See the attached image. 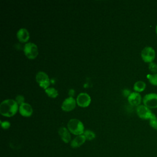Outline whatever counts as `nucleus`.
Segmentation results:
<instances>
[{"label": "nucleus", "mask_w": 157, "mask_h": 157, "mask_svg": "<svg viewBox=\"0 0 157 157\" xmlns=\"http://www.w3.org/2000/svg\"><path fill=\"white\" fill-rule=\"evenodd\" d=\"M155 30H156V34H157V25L156 26V28H155Z\"/></svg>", "instance_id": "24"}, {"label": "nucleus", "mask_w": 157, "mask_h": 157, "mask_svg": "<svg viewBox=\"0 0 157 157\" xmlns=\"http://www.w3.org/2000/svg\"><path fill=\"white\" fill-rule=\"evenodd\" d=\"M23 52L25 56L30 59H35L39 53L37 45L32 42L26 43L23 48Z\"/></svg>", "instance_id": "3"}, {"label": "nucleus", "mask_w": 157, "mask_h": 157, "mask_svg": "<svg viewBox=\"0 0 157 157\" xmlns=\"http://www.w3.org/2000/svg\"><path fill=\"white\" fill-rule=\"evenodd\" d=\"M148 69L153 74L157 73V64L153 62L149 63Z\"/></svg>", "instance_id": "20"}, {"label": "nucleus", "mask_w": 157, "mask_h": 157, "mask_svg": "<svg viewBox=\"0 0 157 157\" xmlns=\"http://www.w3.org/2000/svg\"><path fill=\"white\" fill-rule=\"evenodd\" d=\"M15 101L19 105H20L25 102V98L22 95H18L15 98Z\"/></svg>", "instance_id": "21"}, {"label": "nucleus", "mask_w": 157, "mask_h": 157, "mask_svg": "<svg viewBox=\"0 0 157 157\" xmlns=\"http://www.w3.org/2000/svg\"><path fill=\"white\" fill-rule=\"evenodd\" d=\"M129 103L132 106H139L140 105L142 101L141 95L137 92H132L128 98Z\"/></svg>", "instance_id": "10"}, {"label": "nucleus", "mask_w": 157, "mask_h": 157, "mask_svg": "<svg viewBox=\"0 0 157 157\" xmlns=\"http://www.w3.org/2000/svg\"><path fill=\"white\" fill-rule=\"evenodd\" d=\"M45 93L47 94V96L52 98H55L58 95V91L55 88L52 87L51 88L48 87V88L45 90Z\"/></svg>", "instance_id": "16"}, {"label": "nucleus", "mask_w": 157, "mask_h": 157, "mask_svg": "<svg viewBox=\"0 0 157 157\" xmlns=\"http://www.w3.org/2000/svg\"><path fill=\"white\" fill-rule=\"evenodd\" d=\"M123 93L124 96H126V97H128V96L130 95V94L131 93L129 91V90H124L123 91Z\"/></svg>", "instance_id": "23"}, {"label": "nucleus", "mask_w": 157, "mask_h": 157, "mask_svg": "<svg viewBox=\"0 0 157 157\" xmlns=\"http://www.w3.org/2000/svg\"><path fill=\"white\" fill-rule=\"evenodd\" d=\"M86 137L83 134L77 136L71 142V146L72 148H77L83 145L86 141Z\"/></svg>", "instance_id": "14"}, {"label": "nucleus", "mask_w": 157, "mask_h": 157, "mask_svg": "<svg viewBox=\"0 0 157 157\" xmlns=\"http://www.w3.org/2000/svg\"><path fill=\"white\" fill-rule=\"evenodd\" d=\"M17 37L20 42H26L29 39V33L25 28H20L17 33Z\"/></svg>", "instance_id": "13"}, {"label": "nucleus", "mask_w": 157, "mask_h": 157, "mask_svg": "<svg viewBox=\"0 0 157 157\" xmlns=\"http://www.w3.org/2000/svg\"><path fill=\"white\" fill-rule=\"evenodd\" d=\"M1 124L2 128L3 129H8L10 126V123L9 121H1Z\"/></svg>", "instance_id": "22"}, {"label": "nucleus", "mask_w": 157, "mask_h": 157, "mask_svg": "<svg viewBox=\"0 0 157 157\" xmlns=\"http://www.w3.org/2000/svg\"><path fill=\"white\" fill-rule=\"evenodd\" d=\"M149 124L152 128L157 130V117L155 115L149 120Z\"/></svg>", "instance_id": "19"}, {"label": "nucleus", "mask_w": 157, "mask_h": 157, "mask_svg": "<svg viewBox=\"0 0 157 157\" xmlns=\"http://www.w3.org/2000/svg\"><path fill=\"white\" fill-rule=\"evenodd\" d=\"M156 56L155 50L151 47H145L141 52V57L145 63H152Z\"/></svg>", "instance_id": "4"}, {"label": "nucleus", "mask_w": 157, "mask_h": 157, "mask_svg": "<svg viewBox=\"0 0 157 157\" xmlns=\"http://www.w3.org/2000/svg\"><path fill=\"white\" fill-rule=\"evenodd\" d=\"M76 101L73 97H69L66 98L62 103L61 109L65 112H69L74 110L76 105Z\"/></svg>", "instance_id": "9"}, {"label": "nucleus", "mask_w": 157, "mask_h": 157, "mask_svg": "<svg viewBox=\"0 0 157 157\" xmlns=\"http://www.w3.org/2000/svg\"><path fill=\"white\" fill-rule=\"evenodd\" d=\"M144 105L150 109L157 108V94L155 93L145 94L142 99Z\"/></svg>", "instance_id": "5"}, {"label": "nucleus", "mask_w": 157, "mask_h": 157, "mask_svg": "<svg viewBox=\"0 0 157 157\" xmlns=\"http://www.w3.org/2000/svg\"><path fill=\"white\" fill-rule=\"evenodd\" d=\"M146 88V83L141 80L135 82L133 86V88L136 92L140 93L143 91Z\"/></svg>", "instance_id": "15"}, {"label": "nucleus", "mask_w": 157, "mask_h": 157, "mask_svg": "<svg viewBox=\"0 0 157 157\" xmlns=\"http://www.w3.org/2000/svg\"><path fill=\"white\" fill-rule=\"evenodd\" d=\"M19 109L15 100L6 99L0 104V113L7 117H10L16 114Z\"/></svg>", "instance_id": "1"}, {"label": "nucleus", "mask_w": 157, "mask_h": 157, "mask_svg": "<svg viewBox=\"0 0 157 157\" xmlns=\"http://www.w3.org/2000/svg\"><path fill=\"white\" fill-rule=\"evenodd\" d=\"M77 104L81 107H86L91 103V97L86 93H80L76 99Z\"/></svg>", "instance_id": "8"}, {"label": "nucleus", "mask_w": 157, "mask_h": 157, "mask_svg": "<svg viewBox=\"0 0 157 157\" xmlns=\"http://www.w3.org/2000/svg\"><path fill=\"white\" fill-rule=\"evenodd\" d=\"M36 82L39 83V86L46 90L48 88L50 85V79L48 75L42 71H40L37 73L36 75Z\"/></svg>", "instance_id": "7"}, {"label": "nucleus", "mask_w": 157, "mask_h": 157, "mask_svg": "<svg viewBox=\"0 0 157 157\" xmlns=\"http://www.w3.org/2000/svg\"><path fill=\"white\" fill-rule=\"evenodd\" d=\"M147 77L149 81V82L154 85L157 86V73L153 74H148L147 75Z\"/></svg>", "instance_id": "17"}, {"label": "nucleus", "mask_w": 157, "mask_h": 157, "mask_svg": "<svg viewBox=\"0 0 157 157\" xmlns=\"http://www.w3.org/2000/svg\"><path fill=\"white\" fill-rule=\"evenodd\" d=\"M136 113L139 118L143 120H150L155 114L151 110L144 105H140L136 108Z\"/></svg>", "instance_id": "6"}, {"label": "nucleus", "mask_w": 157, "mask_h": 157, "mask_svg": "<svg viewBox=\"0 0 157 157\" xmlns=\"http://www.w3.org/2000/svg\"><path fill=\"white\" fill-rule=\"evenodd\" d=\"M83 134L86 137V139L88 140H91L94 139L96 137L95 133L94 132H93L92 131H90V130L85 131Z\"/></svg>", "instance_id": "18"}, {"label": "nucleus", "mask_w": 157, "mask_h": 157, "mask_svg": "<svg viewBox=\"0 0 157 157\" xmlns=\"http://www.w3.org/2000/svg\"><path fill=\"white\" fill-rule=\"evenodd\" d=\"M58 134L62 140L65 143H69L71 140L69 131L65 127H61L58 130Z\"/></svg>", "instance_id": "12"}, {"label": "nucleus", "mask_w": 157, "mask_h": 157, "mask_svg": "<svg viewBox=\"0 0 157 157\" xmlns=\"http://www.w3.org/2000/svg\"><path fill=\"white\" fill-rule=\"evenodd\" d=\"M67 126L69 132L76 136L82 135L85 131L83 123L78 119H71L68 121Z\"/></svg>", "instance_id": "2"}, {"label": "nucleus", "mask_w": 157, "mask_h": 157, "mask_svg": "<svg viewBox=\"0 0 157 157\" xmlns=\"http://www.w3.org/2000/svg\"><path fill=\"white\" fill-rule=\"evenodd\" d=\"M18 110H19L20 113L22 116L25 117H31L33 112V110L31 105H29V104L25 103V102H24L23 104H21L19 106Z\"/></svg>", "instance_id": "11"}]
</instances>
